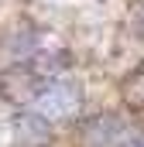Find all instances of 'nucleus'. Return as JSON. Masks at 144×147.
Returning a JSON list of instances; mask_svg holds the SVG:
<instances>
[{"mask_svg": "<svg viewBox=\"0 0 144 147\" xmlns=\"http://www.w3.org/2000/svg\"><path fill=\"white\" fill-rule=\"evenodd\" d=\"M82 110V86L79 82H58L52 79L48 89H38L35 96V116H41L45 123H55V120H69Z\"/></svg>", "mask_w": 144, "mask_h": 147, "instance_id": "nucleus-1", "label": "nucleus"}, {"mask_svg": "<svg viewBox=\"0 0 144 147\" xmlns=\"http://www.w3.org/2000/svg\"><path fill=\"white\" fill-rule=\"evenodd\" d=\"M120 137H124V123L113 120V116H96L86 127V140L89 144H120Z\"/></svg>", "mask_w": 144, "mask_h": 147, "instance_id": "nucleus-2", "label": "nucleus"}, {"mask_svg": "<svg viewBox=\"0 0 144 147\" xmlns=\"http://www.w3.org/2000/svg\"><path fill=\"white\" fill-rule=\"evenodd\" d=\"M127 103L137 106V110L144 106V72H137L130 82H127Z\"/></svg>", "mask_w": 144, "mask_h": 147, "instance_id": "nucleus-3", "label": "nucleus"}, {"mask_svg": "<svg viewBox=\"0 0 144 147\" xmlns=\"http://www.w3.org/2000/svg\"><path fill=\"white\" fill-rule=\"evenodd\" d=\"M120 147H144V137H127V140H120Z\"/></svg>", "mask_w": 144, "mask_h": 147, "instance_id": "nucleus-4", "label": "nucleus"}]
</instances>
